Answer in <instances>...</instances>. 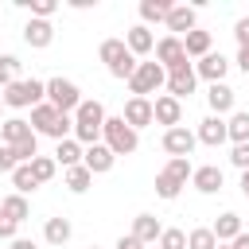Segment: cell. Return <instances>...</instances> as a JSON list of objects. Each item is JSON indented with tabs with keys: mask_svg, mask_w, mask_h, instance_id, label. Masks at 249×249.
<instances>
[{
	"mask_svg": "<svg viewBox=\"0 0 249 249\" xmlns=\"http://www.w3.org/2000/svg\"><path fill=\"white\" fill-rule=\"evenodd\" d=\"M70 233H74L70 218H47V226H43V241L47 245H66Z\"/></svg>",
	"mask_w": 249,
	"mask_h": 249,
	"instance_id": "obj_25",
	"label": "cell"
},
{
	"mask_svg": "<svg viewBox=\"0 0 249 249\" xmlns=\"http://www.w3.org/2000/svg\"><path fill=\"white\" fill-rule=\"evenodd\" d=\"M245 233H249V230H245Z\"/></svg>",
	"mask_w": 249,
	"mask_h": 249,
	"instance_id": "obj_52",
	"label": "cell"
},
{
	"mask_svg": "<svg viewBox=\"0 0 249 249\" xmlns=\"http://www.w3.org/2000/svg\"><path fill=\"white\" fill-rule=\"evenodd\" d=\"M12 187H16V195H23V198L39 187V183H35V175H31V163H19V167L12 171Z\"/></svg>",
	"mask_w": 249,
	"mask_h": 249,
	"instance_id": "obj_32",
	"label": "cell"
},
{
	"mask_svg": "<svg viewBox=\"0 0 249 249\" xmlns=\"http://www.w3.org/2000/svg\"><path fill=\"white\" fill-rule=\"evenodd\" d=\"M156 62H160L163 70H175L179 62H187V51H183V39H175V35H163V39L156 43Z\"/></svg>",
	"mask_w": 249,
	"mask_h": 249,
	"instance_id": "obj_12",
	"label": "cell"
},
{
	"mask_svg": "<svg viewBox=\"0 0 249 249\" xmlns=\"http://www.w3.org/2000/svg\"><path fill=\"white\" fill-rule=\"evenodd\" d=\"M187 249H218V241H214L210 226H198V230H191V233H187Z\"/></svg>",
	"mask_w": 249,
	"mask_h": 249,
	"instance_id": "obj_36",
	"label": "cell"
},
{
	"mask_svg": "<svg viewBox=\"0 0 249 249\" xmlns=\"http://www.w3.org/2000/svg\"><path fill=\"white\" fill-rule=\"evenodd\" d=\"M89 249H101V245H89Z\"/></svg>",
	"mask_w": 249,
	"mask_h": 249,
	"instance_id": "obj_51",
	"label": "cell"
},
{
	"mask_svg": "<svg viewBox=\"0 0 249 249\" xmlns=\"http://www.w3.org/2000/svg\"><path fill=\"white\" fill-rule=\"evenodd\" d=\"M0 109H4V97H0Z\"/></svg>",
	"mask_w": 249,
	"mask_h": 249,
	"instance_id": "obj_50",
	"label": "cell"
},
{
	"mask_svg": "<svg viewBox=\"0 0 249 249\" xmlns=\"http://www.w3.org/2000/svg\"><path fill=\"white\" fill-rule=\"evenodd\" d=\"M16 167H19V160H16V152H12L8 144H0V171H4V175H12Z\"/></svg>",
	"mask_w": 249,
	"mask_h": 249,
	"instance_id": "obj_41",
	"label": "cell"
},
{
	"mask_svg": "<svg viewBox=\"0 0 249 249\" xmlns=\"http://www.w3.org/2000/svg\"><path fill=\"white\" fill-rule=\"evenodd\" d=\"M101 144H105L113 156H132V152L140 148V132L128 128L121 117H105V124H101Z\"/></svg>",
	"mask_w": 249,
	"mask_h": 249,
	"instance_id": "obj_2",
	"label": "cell"
},
{
	"mask_svg": "<svg viewBox=\"0 0 249 249\" xmlns=\"http://www.w3.org/2000/svg\"><path fill=\"white\" fill-rule=\"evenodd\" d=\"M183 51H187V58H202V54H210V31H187L183 35Z\"/></svg>",
	"mask_w": 249,
	"mask_h": 249,
	"instance_id": "obj_27",
	"label": "cell"
},
{
	"mask_svg": "<svg viewBox=\"0 0 249 249\" xmlns=\"http://www.w3.org/2000/svg\"><path fill=\"white\" fill-rule=\"evenodd\" d=\"M54 171H58L54 156H35V160H31V175H35V183H39V187H43V183H51V179H54Z\"/></svg>",
	"mask_w": 249,
	"mask_h": 249,
	"instance_id": "obj_31",
	"label": "cell"
},
{
	"mask_svg": "<svg viewBox=\"0 0 249 249\" xmlns=\"http://www.w3.org/2000/svg\"><path fill=\"white\" fill-rule=\"evenodd\" d=\"M241 230H245V226H241V218H237L233 210L218 214V222L210 226V233H214V241H218V245H230V241H233V237H237Z\"/></svg>",
	"mask_w": 249,
	"mask_h": 249,
	"instance_id": "obj_21",
	"label": "cell"
},
{
	"mask_svg": "<svg viewBox=\"0 0 249 249\" xmlns=\"http://www.w3.org/2000/svg\"><path fill=\"white\" fill-rule=\"evenodd\" d=\"M233 35H237V47H249V16H241L233 23Z\"/></svg>",
	"mask_w": 249,
	"mask_h": 249,
	"instance_id": "obj_42",
	"label": "cell"
},
{
	"mask_svg": "<svg viewBox=\"0 0 249 249\" xmlns=\"http://www.w3.org/2000/svg\"><path fill=\"white\" fill-rule=\"evenodd\" d=\"M12 82H19V58L16 54H0V89H8Z\"/></svg>",
	"mask_w": 249,
	"mask_h": 249,
	"instance_id": "obj_34",
	"label": "cell"
},
{
	"mask_svg": "<svg viewBox=\"0 0 249 249\" xmlns=\"http://www.w3.org/2000/svg\"><path fill=\"white\" fill-rule=\"evenodd\" d=\"M97 58L105 62V70L113 74V78H132V70H136V62L140 58H132L128 54V47H124V39H105L101 47H97Z\"/></svg>",
	"mask_w": 249,
	"mask_h": 249,
	"instance_id": "obj_3",
	"label": "cell"
},
{
	"mask_svg": "<svg viewBox=\"0 0 249 249\" xmlns=\"http://www.w3.org/2000/svg\"><path fill=\"white\" fill-rule=\"evenodd\" d=\"M82 144L70 136V140H58V148H54V163H62V167H78L82 163Z\"/></svg>",
	"mask_w": 249,
	"mask_h": 249,
	"instance_id": "obj_28",
	"label": "cell"
},
{
	"mask_svg": "<svg viewBox=\"0 0 249 249\" xmlns=\"http://www.w3.org/2000/svg\"><path fill=\"white\" fill-rule=\"evenodd\" d=\"M0 97H4L8 109H35L39 101H47V82L19 78V82H12L8 89H0Z\"/></svg>",
	"mask_w": 249,
	"mask_h": 249,
	"instance_id": "obj_4",
	"label": "cell"
},
{
	"mask_svg": "<svg viewBox=\"0 0 249 249\" xmlns=\"http://www.w3.org/2000/svg\"><path fill=\"white\" fill-rule=\"evenodd\" d=\"M101 124H105V105L82 97V105L74 109V140H78L82 148L101 144Z\"/></svg>",
	"mask_w": 249,
	"mask_h": 249,
	"instance_id": "obj_1",
	"label": "cell"
},
{
	"mask_svg": "<svg viewBox=\"0 0 249 249\" xmlns=\"http://www.w3.org/2000/svg\"><path fill=\"white\" fill-rule=\"evenodd\" d=\"M195 132L191 128H183V124H175V128H167L163 132V152L171 156V160H191V152H195Z\"/></svg>",
	"mask_w": 249,
	"mask_h": 249,
	"instance_id": "obj_8",
	"label": "cell"
},
{
	"mask_svg": "<svg viewBox=\"0 0 249 249\" xmlns=\"http://www.w3.org/2000/svg\"><path fill=\"white\" fill-rule=\"evenodd\" d=\"M12 152H16V160H19V163H31V160L39 156V136L31 132V136H27V140H19Z\"/></svg>",
	"mask_w": 249,
	"mask_h": 249,
	"instance_id": "obj_37",
	"label": "cell"
},
{
	"mask_svg": "<svg viewBox=\"0 0 249 249\" xmlns=\"http://www.w3.org/2000/svg\"><path fill=\"white\" fill-rule=\"evenodd\" d=\"M237 187H241V195L249 198V171H241V183H237Z\"/></svg>",
	"mask_w": 249,
	"mask_h": 249,
	"instance_id": "obj_48",
	"label": "cell"
},
{
	"mask_svg": "<svg viewBox=\"0 0 249 249\" xmlns=\"http://www.w3.org/2000/svg\"><path fill=\"white\" fill-rule=\"evenodd\" d=\"M23 43H27L31 51L51 47V43H54V27H51V19H27V23H23Z\"/></svg>",
	"mask_w": 249,
	"mask_h": 249,
	"instance_id": "obj_15",
	"label": "cell"
},
{
	"mask_svg": "<svg viewBox=\"0 0 249 249\" xmlns=\"http://www.w3.org/2000/svg\"><path fill=\"white\" fill-rule=\"evenodd\" d=\"M121 121H124L128 128H136V132H140V128H148V124H152V101H148V97H128V101H124Z\"/></svg>",
	"mask_w": 249,
	"mask_h": 249,
	"instance_id": "obj_14",
	"label": "cell"
},
{
	"mask_svg": "<svg viewBox=\"0 0 249 249\" xmlns=\"http://www.w3.org/2000/svg\"><path fill=\"white\" fill-rule=\"evenodd\" d=\"M179 191H183V183H179L175 175H167V171H160V175H156V195H160L163 202L179 198Z\"/></svg>",
	"mask_w": 249,
	"mask_h": 249,
	"instance_id": "obj_33",
	"label": "cell"
},
{
	"mask_svg": "<svg viewBox=\"0 0 249 249\" xmlns=\"http://www.w3.org/2000/svg\"><path fill=\"white\" fill-rule=\"evenodd\" d=\"M226 70H230V58H226L222 51H210V54H202V58L195 62V74H198V78H206L210 86H214V82H222V78H226Z\"/></svg>",
	"mask_w": 249,
	"mask_h": 249,
	"instance_id": "obj_13",
	"label": "cell"
},
{
	"mask_svg": "<svg viewBox=\"0 0 249 249\" xmlns=\"http://www.w3.org/2000/svg\"><path fill=\"white\" fill-rule=\"evenodd\" d=\"M152 121H156V124H167V128L183 124V101H175V97L160 93V97L152 101Z\"/></svg>",
	"mask_w": 249,
	"mask_h": 249,
	"instance_id": "obj_10",
	"label": "cell"
},
{
	"mask_svg": "<svg viewBox=\"0 0 249 249\" xmlns=\"http://www.w3.org/2000/svg\"><path fill=\"white\" fill-rule=\"evenodd\" d=\"M0 214H8V218L19 226V222H27V218H31V202H27L23 195H16V191H12V195H4V198H0Z\"/></svg>",
	"mask_w": 249,
	"mask_h": 249,
	"instance_id": "obj_23",
	"label": "cell"
},
{
	"mask_svg": "<svg viewBox=\"0 0 249 249\" xmlns=\"http://www.w3.org/2000/svg\"><path fill=\"white\" fill-rule=\"evenodd\" d=\"M163 171H167V175H175V179H179L183 187H187V179L195 175V167H191V160H167V167H163Z\"/></svg>",
	"mask_w": 249,
	"mask_h": 249,
	"instance_id": "obj_39",
	"label": "cell"
},
{
	"mask_svg": "<svg viewBox=\"0 0 249 249\" xmlns=\"http://www.w3.org/2000/svg\"><path fill=\"white\" fill-rule=\"evenodd\" d=\"M19 4L31 12V19H51L58 12V0H19Z\"/></svg>",
	"mask_w": 249,
	"mask_h": 249,
	"instance_id": "obj_35",
	"label": "cell"
},
{
	"mask_svg": "<svg viewBox=\"0 0 249 249\" xmlns=\"http://www.w3.org/2000/svg\"><path fill=\"white\" fill-rule=\"evenodd\" d=\"M163 82H167V70H163L160 62H136V70H132V78H128V89H132V97H148V93H156Z\"/></svg>",
	"mask_w": 249,
	"mask_h": 249,
	"instance_id": "obj_5",
	"label": "cell"
},
{
	"mask_svg": "<svg viewBox=\"0 0 249 249\" xmlns=\"http://www.w3.org/2000/svg\"><path fill=\"white\" fill-rule=\"evenodd\" d=\"M218 249H233V245H218Z\"/></svg>",
	"mask_w": 249,
	"mask_h": 249,
	"instance_id": "obj_49",
	"label": "cell"
},
{
	"mask_svg": "<svg viewBox=\"0 0 249 249\" xmlns=\"http://www.w3.org/2000/svg\"><path fill=\"white\" fill-rule=\"evenodd\" d=\"M230 163H233L237 171H249V144H233V152H230Z\"/></svg>",
	"mask_w": 249,
	"mask_h": 249,
	"instance_id": "obj_40",
	"label": "cell"
},
{
	"mask_svg": "<svg viewBox=\"0 0 249 249\" xmlns=\"http://www.w3.org/2000/svg\"><path fill=\"white\" fill-rule=\"evenodd\" d=\"M27 136H31V124H27L23 117H8V121L0 124V140H4L8 148H16V144L27 140Z\"/></svg>",
	"mask_w": 249,
	"mask_h": 249,
	"instance_id": "obj_24",
	"label": "cell"
},
{
	"mask_svg": "<svg viewBox=\"0 0 249 249\" xmlns=\"http://www.w3.org/2000/svg\"><path fill=\"white\" fill-rule=\"evenodd\" d=\"M226 140L249 144V113H245V109H233V113H230V121H226Z\"/></svg>",
	"mask_w": 249,
	"mask_h": 249,
	"instance_id": "obj_26",
	"label": "cell"
},
{
	"mask_svg": "<svg viewBox=\"0 0 249 249\" xmlns=\"http://www.w3.org/2000/svg\"><path fill=\"white\" fill-rule=\"evenodd\" d=\"M89 183H93V175L86 171V163H78V167H66V191H74V195H86V191H89Z\"/></svg>",
	"mask_w": 249,
	"mask_h": 249,
	"instance_id": "obj_30",
	"label": "cell"
},
{
	"mask_svg": "<svg viewBox=\"0 0 249 249\" xmlns=\"http://www.w3.org/2000/svg\"><path fill=\"white\" fill-rule=\"evenodd\" d=\"M54 121H58V109H54L51 101H39V105L31 109V121H27V124H31V132H35V136H39V132H43V136H51Z\"/></svg>",
	"mask_w": 249,
	"mask_h": 249,
	"instance_id": "obj_22",
	"label": "cell"
},
{
	"mask_svg": "<svg viewBox=\"0 0 249 249\" xmlns=\"http://www.w3.org/2000/svg\"><path fill=\"white\" fill-rule=\"evenodd\" d=\"M8 249H35V241H31V237H12Z\"/></svg>",
	"mask_w": 249,
	"mask_h": 249,
	"instance_id": "obj_46",
	"label": "cell"
},
{
	"mask_svg": "<svg viewBox=\"0 0 249 249\" xmlns=\"http://www.w3.org/2000/svg\"><path fill=\"white\" fill-rule=\"evenodd\" d=\"M47 101H51L58 113H70V117H74V109L82 105V89H78L70 78H51V82H47Z\"/></svg>",
	"mask_w": 249,
	"mask_h": 249,
	"instance_id": "obj_6",
	"label": "cell"
},
{
	"mask_svg": "<svg viewBox=\"0 0 249 249\" xmlns=\"http://www.w3.org/2000/svg\"><path fill=\"white\" fill-rule=\"evenodd\" d=\"M124 47H128V54H132V58L152 54V51H156V35H152V27H144V23L128 27V31H124Z\"/></svg>",
	"mask_w": 249,
	"mask_h": 249,
	"instance_id": "obj_11",
	"label": "cell"
},
{
	"mask_svg": "<svg viewBox=\"0 0 249 249\" xmlns=\"http://www.w3.org/2000/svg\"><path fill=\"white\" fill-rule=\"evenodd\" d=\"M195 140L198 144H206V148H218V144H226V117H202L198 121V132H195Z\"/></svg>",
	"mask_w": 249,
	"mask_h": 249,
	"instance_id": "obj_16",
	"label": "cell"
},
{
	"mask_svg": "<svg viewBox=\"0 0 249 249\" xmlns=\"http://www.w3.org/2000/svg\"><path fill=\"white\" fill-rule=\"evenodd\" d=\"M167 12H171V0H140V19H144V27L167 19Z\"/></svg>",
	"mask_w": 249,
	"mask_h": 249,
	"instance_id": "obj_29",
	"label": "cell"
},
{
	"mask_svg": "<svg viewBox=\"0 0 249 249\" xmlns=\"http://www.w3.org/2000/svg\"><path fill=\"white\" fill-rule=\"evenodd\" d=\"M113 249H144V245H140V241H136V237H132V233H121V237H117V245H113Z\"/></svg>",
	"mask_w": 249,
	"mask_h": 249,
	"instance_id": "obj_44",
	"label": "cell"
},
{
	"mask_svg": "<svg viewBox=\"0 0 249 249\" xmlns=\"http://www.w3.org/2000/svg\"><path fill=\"white\" fill-rule=\"evenodd\" d=\"M82 163H86V171H89V175H105V171H113L117 156H113L105 144H89V148L82 152Z\"/></svg>",
	"mask_w": 249,
	"mask_h": 249,
	"instance_id": "obj_17",
	"label": "cell"
},
{
	"mask_svg": "<svg viewBox=\"0 0 249 249\" xmlns=\"http://www.w3.org/2000/svg\"><path fill=\"white\" fill-rule=\"evenodd\" d=\"M230 245H233V249H249V233H245V230H241V233H237V237H233V241H230Z\"/></svg>",
	"mask_w": 249,
	"mask_h": 249,
	"instance_id": "obj_47",
	"label": "cell"
},
{
	"mask_svg": "<svg viewBox=\"0 0 249 249\" xmlns=\"http://www.w3.org/2000/svg\"><path fill=\"white\" fill-rule=\"evenodd\" d=\"M156 249H187V233L183 230H163L160 241H156Z\"/></svg>",
	"mask_w": 249,
	"mask_h": 249,
	"instance_id": "obj_38",
	"label": "cell"
},
{
	"mask_svg": "<svg viewBox=\"0 0 249 249\" xmlns=\"http://www.w3.org/2000/svg\"><path fill=\"white\" fill-rule=\"evenodd\" d=\"M233 101H237V93H233L226 82H214V86L206 89V105H210V113H214V117L233 113Z\"/></svg>",
	"mask_w": 249,
	"mask_h": 249,
	"instance_id": "obj_19",
	"label": "cell"
},
{
	"mask_svg": "<svg viewBox=\"0 0 249 249\" xmlns=\"http://www.w3.org/2000/svg\"><path fill=\"white\" fill-rule=\"evenodd\" d=\"M160 233H163V226H160V218L156 214H136L132 218V237L148 249V245H156L160 241Z\"/></svg>",
	"mask_w": 249,
	"mask_h": 249,
	"instance_id": "obj_20",
	"label": "cell"
},
{
	"mask_svg": "<svg viewBox=\"0 0 249 249\" xmlns=\"http://www.w3.org/2000/svg\"><path fill=\"white\" fill-rule=\"evenodd\" d=\"M167 97H175V101H183V97H191L195 93V86H198V74H195V66H191V58L187 62H179L175 70H167Z\"/></svg>",
	"mask_w": 249,
	"mask_h": 249,
	"instance_id": "obj_7",
	"label": "cell"
},
{
	"mask_svg": "<svg viewBox=\"0 0 249 249\" xmlns=\"http://www.w3.org/2000/svg\"><path fill=\"white\" fill-rule=\"evenodd\" d=\"M222 183H226V175H222V167H214V163L195 167V175H191V187H195L198 195H218Z\"/></svg>",
	"mask_w": 249,
	"mask_h": 249,
	"instance_id": "obj_18",
	"label": "cell"
},
{
	"mask_svg": "<svg viewBox=\"0 0 249 249\" xmlns=\"http://www.w3.org/2000/svg\"><path fill=\"white\" fill-rule=\"evenodd\" d=\"M163 23H167V31H171L175 39H183L187 31H195V27H198V12H195L191 4H171V12H167V19H163Z\"/></svg>",
	"mask_w": 249,
	"mask_h": 249,
	"instance_id": "obj_9",
	"label": "cell"
},
{
	"mask_svg": "<svg viewBox=\"0 0 249 249\" xmlns=\"http://www.w3.org/2000/svg\"><path fill=\"white\" fill-rule=\"evenodd\" d=\"M16 230H19V226H16V222H12L8 214H0V237H4V241H12V237H19Z\"/></svg>",
	"mask_w": 249,
	"mask_h": 249,
	"instance_id": "obj_43",
	"label": "cell"
},
{
	"mask_svg": "<svg viewBox=\"0 0 249 249\" xmlns=\"http://www.w3.org/2000/svg\"><path fill=\"white\" fill-rule=\"evenodd\" d=\"M237 70L249 74V47H237Z\"/></svg>",
	"mask_w": 249,
	"mask_h": 249,
	"instance_id": "obj_45",
	"label": "cell"
}]
</instances>
